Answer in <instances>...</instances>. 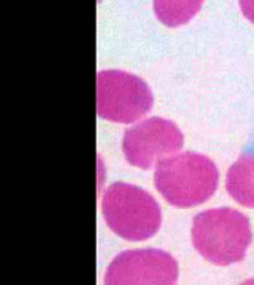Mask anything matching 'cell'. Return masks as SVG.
Listing matches in <instances>:
<instances>
[{"label": "cell", "instance_id": "cell-1", "mask_svg": "<svg viewBox=\"0 0 254 285\" xmlns=\"http://www.w3.org/2000/svg\"><path fill=\"white\" fill-rule=\"evenodd\" d=\"M251 238L248 219L233 208H212L193 219V246L212 265L229 266L244 260Z\"/></svg>", "mask_w": 254, "mask_h": 285}, {"label": "cell", "instance_id": "cell-2", "mask_svg": "<svg viewBox=\"0 0 254 285\" xmlns=\"http://www.w3.org/2000/svg\"><path fill=\"white\" fill-rule=\"evenodd\" d=\"M155 186L169 205L192 208L204 204L215 193L219 171L204 155L177 153L156 165Z\"/></svg>", "mask_w": 254, "mask_h": 285}, {"label": "cell", "instance_id": "cell-3", "mask_svg": "<svg viewBox=\"0 0 254 285\" xmlns=\"http://www.w3.org/2000/svg\"><path fill=\"white\" fill-rule=\"evenodd\" d=\"M101 211L108 229L127 241H146L161 227L162 214L155 198L144 189L113 183L103 195Z\"/></svg>", "mask_w": 254, "mask_h": 285}, {"label": "cell", "instance_id": "cell-4", "mask_svg": "<svg viewBox=\"0 0 254 285\" xmlns=\"http://www.w3.org/2000/svg\"><path fill=\"white\" fill-rule=\"evenodd\" d=\"M153 95L148 83L122 70H103L97 76V113L104 121L132 123L148 115Z\"/></svg>", "mask_w": 254, "mask_h": 285}, {"label": "cell", "instance_id": "cell-5", "mask_svg": "<svg viewBox=\"0 0 254 285\" xmlns=\"http://www.w3.org/2000/svg\"><path fill=\"white\" fill-rule=\"evenodd\" d=\"M183 141V134L175 123L162 118H150L128 129L122 150L131 165L149 169L178 152Z\"/></svg>", "mask_w": 254, "mask_h": 285}, {"label": "cell", "instance_id": "cell-6", "mask_svg": "<svg viewBox=\"0 0 254 285\" xmlns=\"http://www.w3.org/2000/svg\"><path fill=\"white\" fill-rule=\"evenodd\" d=\"M178 266L161 250H129L118 254L108 265L104 285H175Z\"/></svg>", "mask_w": 254, "mask_h": 285}, {"label": "cell", "instance_id": "cell-7", "mask_svg": "<svg viewBox=\"0 0 254 285\" xmlns=\"http://www.w3.org/2000/svg\"><path fill=\"white\" fill-rule=\"evenodd\" d=\"M226 190L239 205L254 208V155H242L226 175Z\"/></svg>", "mask_w": 254, "mask_h": 285}, {"label": "cell", "instance_id": "cell-8", "mask_svg": "<svg viewBox=\"0 0 254 285\" xmlns=\"http://www.w3.org/2000/svg\"><path fill=\"white\" fill-rule=\"evenodd\" d=\"M204 0H153L158 20L167 27L183 25L199 12Z\"/></svg>", "mask_w": 254, "mask_h": 285}, {"label": "cell", "instance_id": "cell-9", "mask_svg": "<svg viewBox=\"0 0 254 285\" xmlns=\"http://www.w3.org/2000/svg\"><path fill=\"white\" fill-rule=\"evenodd\" d=\"M241 11L248 21L254 22V0H239Z\"/></svg>", "mask_w": 254, "mask_h": 285}, {"label": "cell", "instance_id": "cell-10", "mask_svg": "<svg viewBox=\"0 0 254 285\" xmlns=\"http://www.w3.org/2000/svg\"><path fill=\"white\" fill-rule=\"evenodd\" d=\"M239 285H254V278H251V279H247V281L241 282Z\"/></svg>", "mask_w": 254, "mask_h": 285}]
</instances>
